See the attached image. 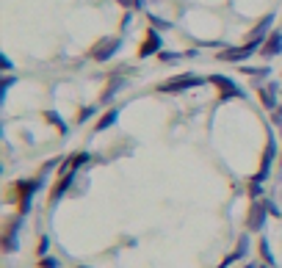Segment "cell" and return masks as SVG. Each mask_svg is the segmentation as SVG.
Segmentation results:
<instances>
[{
    "mask_svg": "<svg viewBox=\"0 0 282 268\" xmlns=\"http://www.w3.org/2000/svg\"><path fill=\"white\" fill-rule=\"evenodd\" d=\"M257 47H263V42L252 39L247 47H233V50H224V53H219V58H221V61H247V58L252 56V50H257Z\"/></svg>",
    "mask_w": 282,
    "mask_h": 268,
    "instance_id": "6da1fadb",
    "label": "cell"
},
{
    "mask_svg": "<svg viewBox=\"0 0 282 268\" xmlns=\"http://www.w3.org/2000/svg\"><path fill=\"white\" fill-rule=\"evenodd\" d=\"M194 86H202V78H172L166 83H161L158 89L161 92H185V89H194Z\"/></svg>",
    "mask_w": 282,
    "mask_h": 268,
    "instance_id": "7a4b0ae2",
    "label": "cell"
},
{
    "mask_svg": "<svg viewBox=\"0 0 282 268\" xmlns=\"http://www.w3.org/2000/svg\"><path fill=\"white\" fill-rule=\"evenodd\" d=\"M116 50H119V39H103L100 44H94L92 58H94V61H108Z\"/></svg>",
    "mask_w": 282,
    "mask_h": 268,
    "instance_id": "3957f363",
    "label": "cell"
},
{
    "mask_svg": "<svg viewBox=\"0 0 282 268\" xmlns=\"http://www.w3.org/2000/svg\"><path fill=\"white\" fill-rule=\"evenodd\" d=\"M213 83L219 86V92H221V100H233V97H241V89L233 83L230 78H221V75H213Z\"/></svg>",
    "mask_w": 282,
    "mask_h": 268,
    "instance_id": "277c9868",
    "label": "cell"
},
{
    "mask_svg": "<svg viewBox=\"0 0 282 268\" xmlns=\"http://www.w3.org/2000/svg\"><path fill=\"white\" fill-rule=\"evenodd\" d=\"M271 202H257V205L252 207V216H249V230H260L263 224H266V210Z\"/></svg>",
    "mask_w": 282,
    "mask_h": 268,
    "instance_id": "5b68a950",
    "label": "cell"
},
{
    "mask_svg": "<svg viewBox=\"0 0 282 268\" xmlns=\"http://www.w3.org/2000/svg\"><path fill=\"white\" fill-rule=\"evenodd\" d=\"M260 53H263V56H280V53H282V34H280V31H274V34L263 42Z\"/></svg>",
    "mask_w": 282,
    "mask_h": 268,
    "instance_id": "8992f818",
    "label": "cell"
},
{
    "mask_svg": "<svg viewBox=\"0 0 282 268\" xmlns=\"http://www.w3.org/2000/svg\"><path fill=\"white\" fill-rule=\"evenodd\" d=\"M260 102L271 111V108H277V86L268 83L266 89H260Z\"/></svg>",
    "mask_w": 282,
    "mask_h": 268,
    "instance_id": "52a82bcc",
    "label": "cell"
},
{
    "mask_svg": "<svg viewBox=\"0 0 282 268\" xmlns=\"http://www.w3.org/2000/svg\"><path fill=\"white\" fill-rule=\"evenodd\" d=\"M158 47H161V36H158L155 31H149V34H147V42L141 44V56H152Z\"/></svg>",
    "mask_w": 282,
    "mask_h": 268,
    "instance_id": "ba28073f",
    "label": "cell"
},
{
    "mask_svg": "<svg viewBox=\"0 0 282 268\" xmlns=\"http://www.w3.org/2000/svg\"><path fill=\"white\" fill-rule=\"evenodd\" d=\"M271 25H274V14H268L266 20H263L260 25H257V28H254L252 39H257V42H260V36H263V34H268V28H271Z\"/></svg>",
    "mask_w": 282,
    "mask_h": 268,
    "instance_id": "9c48e42d",
    "label": "cell"
},
{
    "mask_svg": "<svg viewBox=\"0 0 282 268\" xmlns=\"http://www.w3.org/2000/svg\"><path fill=\"white\" fill-rule=\"evenodd\" d=\"M70 183H72V171H70V174H67V177H61V180H58V185H56V191H53V197H61V194H64V191H67V188H70Z\"/></svg>",
    "mask_w": 282,
    "mask_h": 268,
    "instance_id": "30bf717a",
    "label": "cell"
},
{
    "mask_svg": "<svg viewBox=\"0 0 282 268\" xmlns=\"http://www.w3.org/2000/svg\"><path fill=\"white\" fill-rule=\"evenodd\" d=\"M113 122H116V111H108L106 116H103V119L97 122V130H106L108 125H113Z\"/></svg>",
    "mask_w": 282,
    "mask_h": 268,
    "instance_id": "8fae6325",
    "label": "cell"
},
{
    "mask_svg": "<svg viewBox=\"0 0 282 268\" xmlns=\"http://www.w3.org/2000/svg\"><path fill=\"white\" fill-rule=\"evenodd\" d=\"M116 3L125 8H141V0H116Z\"/></svg>",
    "mask_w": 282,
    "mask_h": 268,
    "instance_id": "7c38bea8",
    "label": "cell"
},
{
    "mask_svg": "<svg viewBox=\"0 0 282 268\" xmlns=\"http://www.w3.org/2000/svg\"><path fill=\"white\" fill-rule=\"evenodd\" d=\"M86 161H89V155H75V158H72V169H78V166H83Z\"/></svg>",
    "mask_w": 282,
    "mask_h": 268,
    "instance_id": "4fadbf2b",
    "label": "cell"
},
{
    "mask_svg": "<svg viewBox=\"0 0 282 268\" xmlns=\"http://www.w3.org/2000/svg\"><path fill=\"white\" fill-rule=\"evenodd\" d=\"M47 249H50V240H47V238H42V240H39V254L44 257V254H47Z\"/></svg>",
    "mask_w": 282,
    "mask_h": 268,
    "instance_id": "5bb4252c",
    "label": "cell"
},
{
    "mask_svg": "<svg viewBox=\"0 0 282 268\" xmlns=\"http://www.w3.org/2000/svg\"><path fill=\"white\" fill-rule=\"evenodd\" d=\"M260 252H263V257L271 263V254H268V243H266V240H260Z\"/></svg>",
    "mask_w": 282,
    "mask_h": 268,
    "instance_id": "9a60e30c",
    "label": "cell"
},
{
    "mask_svg": "<svg viewBox=\"0 0 282 268\" xmlns=\"http://www.w3.org/2000/svg\"><path fill=\"white\" fill-rule=\"evenodd\" d=\"M175 58H180V56H175V53H161V61H175Z\"/></svg>",
    "mask_w": 282,
    "mask_h": 268,
    "instance_id": "2e32d148",
    "label": "cell"
},
{
    "mask_svg": "<svg viewBox=\"0 0 282 268\" xmlns=\"http://www.w3.org/2000/svg\"><path fill=\"white\" fill-rule=\"evenodd\" d=\"M42 268H56V260H50V257H47V260H44V266Z\"/></svg>",
    "mask_w": 282,
    "mask_h": 268,
    "instance_id": "e0dca14e",
    "label": "cell"
},
{
    "mask_svg": "<svg viewBox=\"0 0 282 268\" xmlns=\"http://www.w3.org/2000/svg\"><path fill=\"white\" fill-rule=\"evenodd\" d=\"M247 268H254V266H247Z\"/></svg>",
    "mask_w": 282,
    "mask_h": 268,
    "instance_id": "ac0fdd59",
    "label": "cell"
}]
</instances>
